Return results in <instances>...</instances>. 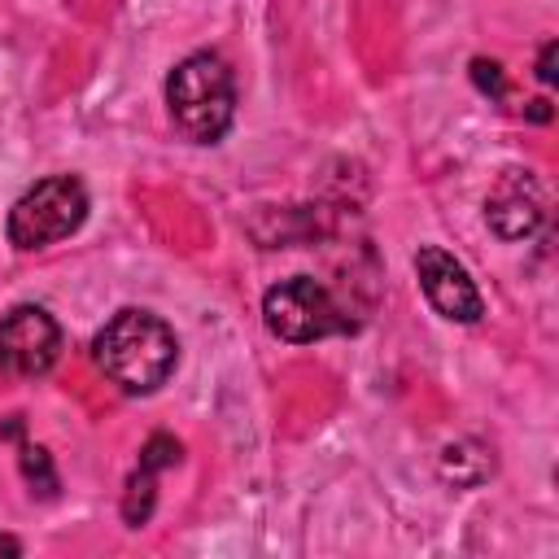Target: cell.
Returning <instances> with one entry per match:
<instances>
[{"mask_svg": "<svg viewBox=\"0 0 559 559\" xmlns=\"http://www.w3.org/2000/svg\"><path fill=\"white\" fill-rule=\"evenodd\" d=\"M96 367L122 389V393H153L170 380L179 341L166 319L153 310H118L92 341Z\"/></svg>", "mask_w": 559, "mask_h": 559, "instance_id": "1", "label": "cell"}, {"mask_svg": "<svg viewBox=\"0 0 559 559\" xmlns=\"http://www.w3.org/2000/svg\"><path fill=\"white\" fill-rule=\"evenodd\" d=\"M166 109L183 140L214 144L236 118V79L218 52L183 57L166 79Z\"/></svg>", "mask_w": 559, "mask_h": 559, "instance_id": "2", "label": "cell"}, {"mask_svg": "<svg viewBox=\"0 0 559 559\" xmlns=\"http://www.w3.org/2000/svg\"><path fill=\"white\" fill-rule=\"evenodd\" d=\"M87 218V188L74 175H48L35 188H26L9 210V240L13 249H48L79 231Z\"/></svg>", "mask_w": 559, "mask_h": 559, "instance_id": "3", "label": "cell"}, {"mask_svg": "<svg viewBox=\"0 0 559 559\" xmlns=\"http://www.w3.org/2000/svg\"><path fill=\"white\" fill-rule=\"evenodd\" d=\"M262 319H266L271 336L293 341V345L323 341V336H336V332L349 328V319L336 306V297L310 275H293V280H280L275 288H266Z\"/></svg>", "mask_w": 559, "mask_h": 559, "instance_id": "4", "label": "cell"}, {"mask_svg": "<svg viewBox=\"0 0 559 559\" xmlns=\"http://www.w3.org/2000/svg\"><path fill=\"white\" fill-rule=\"evenodd\" d=\"M61 354V328L44 306H13L0 319V367L13 376H44Z\"/></svg>", "mask_w": 559, "mask_h": 559, "instance_id": "5", "label": "cell"}, {"mask_svg": "<svg viewBox=\"0 0 559 559\" xmlns=\"http://www.w3.org/2000/svg\"><path fill=\"white\" fill-rule=\"evenodd\" d=\"M415 275H419V288H424L428 306L441 319H450V323H476L485 314V301H480L467 266L454 253H445L441 245H424L415 253Z\"/></svg>", "mask_w": 559, "mask_h": 559, "instance_id": "6", "label": "cell"}, {"mask_svg": "<svg viewBox=\"0 0 559 559\" xmlns=\"http://www.w3.org/2000/svg\"><path fill=\"white\" fill-rule=\"evenodd\" d=\"M542 218H546V205H542L537 179L528 170H502V179L485 197V223L502 240H524L542 227Z\"/></svg>", "mask_w": 559, "mask_h": 559, "instance_id": "7", "label": "cell"}, {"mask_svg": "<svg viewBox=\"0 0 559 559\" xmlns=\"http://www.w3.org/2000/svg\"><path fill=\"white\" fill-rule=\"evenodd\" d=\"M153 502H157V467L135 463V472L127 476V489H122V520H127L131 528L148 524Z\"/></svg>", "mask_w": 559, "mask_h": 559, "instance_id": "8", "label": "cell"}, {"mask_svg": "<svg viewBox=\"0 0 559 559\" xmlns=\"http://www.w3.org/2000/svg\"><path fill=\"white\" fill-rule=\"evenodd\" d=\"M22 476H26L31 493H39V498L57 493V472H52V459L44 445H22Z\"/></svg>", "mask_w": 559, "mask_h": 559, "instance_id": "9", "label": "cell"}, {"mask_svg": "<svg viewBox=\"0 0 559 559\" xmlns=\"http://www.w3.org/2000/svg\"><path fill=\"white\" fill-rule=\"evenodd\" d=\"M472 79L480 83V92L502 96V70H498V61H472Z\"/></svg>", "mask_w": 559, "mask_h": 559, "instance_id": "10", "label": "cell"}, {"mask_svg": "<svg viewBox=\"0 0 559 559\" xmlns=\"http://www.w3.org/2000/svg\"><path fill=\"white\" fill-rule=\"evenodd\" d=\"M537 79L542 83H555V39L542 44V61H537Z\"/></svg>", "mask_w": 559, "mask_h": 559, "instance_id": "11", "label": "cell"}, {"mask_svg": "<svg viewBox=\"0 0 559 559\" xmlns=\"http://www.w3.org/2000/svg\"><path fill=\"white\" fill-rule=\"evenodd\" d=\"M0 550H4V555H22V542H17V537H4V533H0Z\"/></svg>", "mask_w": 559, "mask_h": 559, "instance_id": "12", "label": "cell"}]
</instances>
